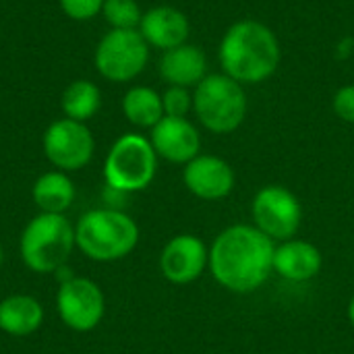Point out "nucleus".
Wrapping results in <instances>:
<instances>
[{"mask_svg": "<svg viewBox=\"0 0 354 354\" xmlns=\"http://www.w3.org/2000/svg\"><path fill=\"white\" fill-rule=\"evenodd\" d=\"M274 251L276 243L253 224H234L214 239L207 268L222 288L249 295L272 276Z\"/></svg>", "mask_w": 354, "mask_h": 354, "instance_id": "obj_1", "label": "nucleus"}, {"mask_svg": "<svg viewBox=\"0 0 354 354\" xmlns=\"http://www.w3.org/2000/svg\"><path fill=\"white\" fill-rule=\"evenodd\" d=\"M218 58L224 75L241 85H257L278 71L282 52L276 33L266 23L243 19L226 29Z\"/></svg>", "mask_w": 354, "mask_h": 354, "instance_id": "obj_2", "label": "nucleus"}, {"mask_svg": "<svg viewBox=\"0 0 354 354\" xmlns=\"http://www.w3.org/2000/svg\"><path fill=\"white\" fill-rule=\"evenodd\" d=\"M139 243L137 222L114 207L85 212L75 224V245L91 261L108 263L124 259Z\"/></svg>", "mask_w": 354, "mask_h": 354, "instance_id": "obj_3", "label": "nucleus"}, {"mask_svg": "<svg viewBox=\"0 0 354 354\" xmlns=\"http://www.w3.org/2000/svg\"><path fill=\"white\" fill-rule=\"evenodd\" d=\"M75 247V226L64 214H37L27 222L19 241L21 259L35 274L64 268Z\"/></svg>", "mask_w": 354, "mask_h": 354, "instance_id": "obj_4", "label": "nucleus"}, {"mask_svg": "<svg viewBox=\"0 0 354 354\" xmlns=\"http://www.w3.org/2000/svg\"><path fill=\"white\" fill-rule=\"evenodd\" d=\"M245 87L224 73L207 75L193 91V110L199 122L216 135L234 133L247 116Z\"/></svg>", "mask_w": 354, "mask_h": 354, "instance_id": "obj_5", "label": "nucleus"}, {"mask_svg": "<svg viewBox=\"0 0 354 354\" xmlns=\"http://www.w3.org/2000/svg\"><path fill=\"white\" fill-rule=\"evenodd\" d=\"M158 172V153L151 141L139 133L118 137L106 160L104 178L108 189L118 193H137L151 185Z\"/></svg>", "mask_w": 354, "mask_h": 354, "instance_id": "obj_6", "label": "nucleus"}, {"mask_svg": "<svg viewBox=\"0 0 354 354\" xmlns=\"http://www.w3.org/2000/svg\"><path fill=\"white\" fill-rule=\"evenodd\" d=\"M149 60V46L139 29H110L95 48L97 73L114 83L133 81Z\"/></svg>", "mask_w": 354, "mask_h": 354, "instance_id": "obj_7", "label": "nucleus"}, {"mask_svg": "<svg viewBox=\"0 0 354 354\" xmlns=\"http://www.w3.org/2000/svg\"><path fill=\"white\" fill-rule=\"evenodd\" d=\"M253 226L274 243L295 239L303 222L299 197L280 185H268L257 191L251 203Z\"/></svg>", "mask_w": 354, "mask_h": 354, "instance_id": "obj_8", "label": "nucleus"}, {"mask_svg": "<svg viewBox=\"0 0 354 354\" xmlns=\"http://www.w3.org/2000/svg\"><path fill=\"white\" fill-rule=\"evenodd\" d=\"M44 156L62 172H75L85 168L95 151V141L85 122L60 118L54 120L41 139Z\"/></svg>", "mask_w": 354, "mask_h": 354, "instance_id": "obj_9", "label": "nucleus"}, {"mask_svg": "<svg viewBox=\"0 0 354 354\" xmlns=\"http://www.w3.org/2000/svg\"><path fill=\"white\" fill-rule=\"evenodd\" d=\"M56 311L66 328L75 332H91L104 319L106 299L93 280L71 276L58 286Z\"/></svg>", "mask_w": 354, "mask_h": 354, "instance_id": "obj_10", "label": "nucleus"}, {"mask_svg": "<svg viewBox=\"0 0 354 354\" xmlns=\"http://www.w3.org/2000/svg\"><path fill=\"white\" fill-rule=\"evenodd\" d=\"M209 266V249L195 234L172 236L160 253L162 276L172 284H191Z\"/></svg>", "mask_w": 354, "mask_h": 354, "instance_id": "obj_11", "label": "nucleus"}, {"mask_svg": "<svg viewBox=\"0 0 354 354\" xmlns=\"http://www.w3.org/2000/svg\"><path fill=\"white\" fill-rule=\"evenodd\" d=\"M183 183L195 197L203 201H220L232 193L236 176L226 160L212 153H199L185 164Z\"/></svg>", "mask_w": 354, "mask_h": 354, "instance_id": "obj_12", "label": "nucleus"}, {"mask_svg": "<svg viewBox=\"0 0 354 354\" xmlns=\"http://www.w3.org/2000/svg\"><path fill=\"white\" fill-rule=\"evenodd\" d=\"M149 141L158 158L172 164H189L201 149V135L189 118L164 116L153 129H149Z\"/></svg>", "mask_w": 354, "mask_h": 354, "instance_id": "obj_13", "label": "nucleus"}, {"mask_svg": "<svg viewBox=\"0 0 354 354\" xmlns=\"http://www.w3.org/2000/svg\"><path fill=\"white\" fill-rule=\"evenodd\" d=\"M139 33L143 35L147 46L166 52L187 44L191 23L187 15L174 6H153L147 12H143Z\"/></svg>", "mask_w": 354, "mask_h": 354, "instance_id": "obj_14", "label": "nucleus"}, {"mask_svg": "<svg viewBox=\"0 0 354 354\" xmlns=\"http://www.w3.org/2000/svg\"><path fill=\"white\" fill-rule=\"evenodd\" d=\"M324 268L322 251L301 239H288L276 245L274 251V272L288 282H307L319 276Z\"/></svg>", "mask_w": 354, "mask_h": 354, "instance_id": "obj_15", "label": "nucleus"}, {"mask_svg": "<svg viewBox=\"0 0 354 354\" xmlns=\"http://www.w3.org/2000/svg\"><path fill=\"white\" fill-rule=\"evenodd\" d=\"M160 75L174 87H197L207 77V58L201 48L183 44L166 50L160 58Z\"/></svg>", "mask_w": 354, "mask_h": 354, "instance_id": "obj_16", "label": "nucleus"}, {"mask_svg": "<svg viewBox=\"0 0 354 354\" xmlns=\"http://www.w3.org/2000/svg\"><path fill=\"white\" fill-rule=\"evenodd\" d=\"M44 324V307L35 297L10 295L0 301V330L15 338L31 336Z\"/></svg>", "mask_w": 354, "mask_h": 354, "instance_id": "obj_17", "label": "nucleus"}, {"mask_svg": "<svg viewBox=\"0 0 354 354\" xmlns=\"http://www.w3.org/2000/svg\"><path fill=\"white\" fill-rule=\"evenodd\" d=\"M31 197L41 214H64L75 201V185L62 170L44 172L33 183Z\"/></svg>", "mask_w": 354, "mask_h": 354, "instance_id": "obj_18", "label": "nucleus"}, {"mask_svg": "<svg viewBox=\"0 0 354 354\" xmlns=\"http://www.w3.org/2000/svg\"><path fill=\"white\" fill-rule=\"evenodd\" d=\"M122 114L139 129H153L164 118L162 95L145 85L131 87L122 97Z\"/></svg>", "mask_w": 354, "mask_h": 354, "instance_id": "obj_19", "label": "nucleus"}, {"mask_svg": "<svg viewBox=\"0 0 354 354\" xmlns=\"http://www.w3.org/2000/svg\"><path fill=\"white\" fill-rule=\"evenodd\" d=\"M60 106L64 112V118L85 122L93 118L102 106V93L100 87L93 81L87 79H77L66 85L60 97Z\"/></svg>", "mask_w": 354, "mask_h": 354, "instance_id": "obj_20", "label": "nucleus"}, {"mask_svg": "<svg viewBox=\"0 0 354 354\" xmlns=\"http://www.w3.org/2000/svg\"><path fill=\"white\" fill-rule=\"evenodd\" d=\"M102 15L112 29H139L143 10L135 0H106Z\"/></svg>", "mask_w": 354, "mask_h": 354, "instance_id": "obj_21", "label": "nucleus"}, {"mask_svg": "<svg viewBox=\"0 0 354 354\" xmlns=\"http://www.w3.org/2000/svg\"><path fill=\"white\" fill-rule=\"evenodd\" d=\"M162 104H164V116L187 118V114L193 110V93L187 87L168 85V89L162 93Z\"/></svg>", "mask_w": 354, "mask_h": 354, "instance_id": "obj_22", "label": "nucleus"}, {"mask_svg": "<svg viewBox=\"0 0 354 354\" xmlns=\"http://www.w3.org/2000/svg\"><path fill=\"white\" fill-rule=\"evenodd\" d=\"M58 2L64 15L71 17L73 21H89L102 12L106 0H58Z\"/></svg>", "mask_w": 354, "mask_h": 354, "instance_id": "obj_23", "label": "nucleus"}, {"mask_svg": "<svg viewBox=\"0 0 354 354\" xmlns=\"http://www.w3.org/2000/svg\"><path fill=\"white\" fill-rule=\"evenodd\" d=\"M332 108H334V112H336V116L340 120L354 124V83L340 87L334 93Z\"/></svg>", "mask_w": 354, "mask_h": 354, "instance_id": "obj_24", "label": "nucleus"}, {"mask_svg": "<svg viewBox=\"0 0 354 354\" xmlns=\"http://www.w3.org/2000/svg\"><path fill=\"white\" fill-rule=\"evenodd\" d=\"M346 315H348V322H351V326L354 328V295H353V299H351V303H348Z\"/></svg>", "mask_w": 354, "mask_h": 354, "instance_id": "obj_25", "label": "nucleus"}, {"mask_svg": "<svg viewBox=\"0 0 354 354\" xmlns=\"http://www.w3.org/2000/svg\"><path fill=\"white\" fill-rule=\"evenodd\" d=\"M2 259H4V251H2V245H0V266H2Z\"/></svg>", "mask_w": 354, "mask_h": 354, "instance_id": "obj_26", "label": "nucleus"}]
</instances>
